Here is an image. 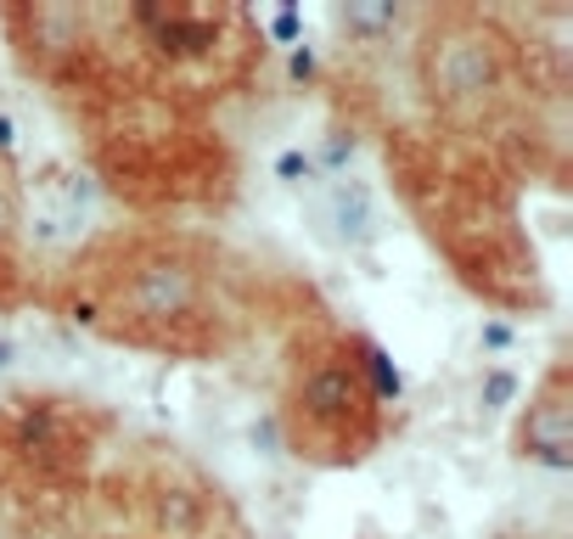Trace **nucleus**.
Returning a JSON list of instances; mask_svg holds the SVG:
<instances>
[{
  "mask_svg": "<svg viewBox=\"0 0 573 539\" xmlns=\"http://www.w3.org/2000/svg\"><path fill=\"white\" fill-rule=\"evenodd\" d=\"M287 444L310 461L344 466L360 461L383 433V399L371 393L354 349H310L292 365L282 399Z\"/></svg>",
  "mask_w": 573,
  "mask_h": 539,
  "instance_id": "f257e3e1",
  "label": "nucleus"
},
{
  "mask_svg": "<svg viewBox=\"0 0 573 539\" xmlns=\"http://www.w3.org/2000/svg\"><path fill=\"white\" fill-rule=\"evenodd\" d=\"M416 74L438 113L478 118L495 108L506 79H512V51H506V34L495 23L472 12H445L422 34Z\"/></svg>",
  "mask_w": 573,
  "mask_h": 539,
  "instance_id": "f03ea898",
  "label": "nucleus"
},
{
  "mask_svg": "<svg viewBox=\"0 0 573 539\" xmlns=\"http://www.w3.org/2000/svg\"><path fill=\"white\" fill-rule=\"evenodd\" d=\"M119 303L147 326L186 321L202 303V270L191 259H180V253H147V259L129 264V276L119 287Z\"/></svg>",
  "mask_w": 573,
  "mask_h": 539,
  "instance_id": "7ed1b4c3",
  "label": "nucleus"
},
{
  "mask_svg": "<svg viewBox=\"0 0 573 539\" xmlns=\"http://www.w3.org/2000/svg\"><path fill=\"white\" fill-rule=\"evenodd\" d=\"M518 455L528 466H546V472H568L573 466V388H568L562 365L523 404V416H518Z\"/></svg>",
  "mask_w": 573,
  "mask_h": 539,
  "instance_id": "20e7f679",
  "label": "nucleus"
},
{
  "mask_svg": "<svg viewBox=\"0 0 573 539\" xmlns=\"http://www.w3.org/2000/svg\"><path fill=\"white\" fill-rule=\"evenodd\" d=\"M315 225L326 242L337 248H371L383 236V209H377V191L365 180H332L315 197Z\"/></svg>",
  "mask_w": 573,
  "mask_h": 539,
  "instance_id": "39448f33",
  "label": "nucleus"
},
{
  "mask_svg": "<svg viewBox=\"0 0 573 539\" xmlns=\"http://www.w3.org/2000/svg\"><path fill=\"white\" fill-rule=\"evenodd\" d=\"M7 438H12V450L28 455V461L34 455H51L62 444V411H57V404H46V399L40 404H23V411L12 416V433Z\"/></svg>",
  "mask_w": 573,
  "mask_h": 539,
  "instance_id": "423d86ee",
  "label": "nucleus"
},
{
  "mask_svg": "<svg viewBox=\"0 0 573 539\" xmlns=\"http://www.w3.org/2000/svg\"><path fill=\"white\" fill-rule=\"evenodd\" d=\"M404 23V7L399 0H349V7H337V28L349 34V40H365L377 46Z\"/></svg>",
  "mask_w": 573,
  "mask_h": 539,
  "instance_id": "0eeeda50",
  "label": "nucleus"
},
{
  "mask_svg": "<svg viewBox=\"0 0 573 539\" xmlns=\"http://www.w3.org/2000/svg\"><path fill=\"white\" fill-rule=\"evenodd\" d=\"M23 225V202H17V180H12V168L0 163V242Z\"/></svg>",
  "mask_w": 573,
  "mask_h": 539,
  "instance_id": "6e6552de",
  "label": "nucleus"
},
{
  "mask_svg": "<svg viewBox=\"0 0 573 539\" xmlns=\"http://www.w3.org/2000/svg\"><path fill=\"white\" fill-rule=\"evenodd\" d=\"M512 393H518V377H512V371H495V377L484 383V404H489V411H500Z\"/></svg>",
  "mask_w": 573,
  "mask_h": 539,
  "instance_id": "1a4fd4ad",
  "label": "nucleus"
},
{
  "mask_svg": "<svg viewBox=\"0 0 573 539\" xmlns=\"http://www.w3.org/2000/svg\"><path fill=\"white\" fill-rule=\"evenodd\" d=\"M276 175H282L287 186H298V175H303V180L315 175V158H303V152H287V158L276 163Z\"/></svg>",
  "mask_w": 573,
  "mask_h": 539,
  "instance_id": "9d476101",
  "label": "nucleus"
},
{
  "mask_svg": "<svg viewBox=\"0 0 573 539\" xmlns=\"http://www.w3.org/2000/svg\"><path fill=\"white\" fill-rule=\"evenodd\" d=\"M12 365H17V343H12V337H0V377H7Z\"/></svg>",
  "mask_w": 573,
  "mask_h": 539,
  "instance_id": "9b49d317",
  "label": "nucleus"
},
{
  "mask_svg": "<svg viewBox=\"0 0 573 539\" xmlns=\"http://www.w3.org/2000/svg\"><path fill=\"white\" fill-rule=\"evenodd\" d=\"M292 74L310 79V74H315V57H310V51H292Z\"/></svg>",
  "mask_w": 573,
  "mask_h": 539,
  "instance_id": "f8f14e48",
  "label": "nucleus"
},
{
  "mask_svg": "<svg viewBox=\"0 0 573 539\" xmlns=\"http://www.w3.org/2000/svg\"><path fill=\"white\" fill-rule=\"evenodd\" d=\"M506 343H512V331H506V326H489L484 331V349H506Z\"/></svg>",
  "mask_w": 573,
  "mask_h": 539,
  "instance_id": "ddd939ff",
  "label": "nucleus"
},
{
  "mask_svg": "<svg viewBox=\"0 0 573 539\" xmlns=\"http://www.w3.org/2000/svg\"><path fill=\"white\" fill-rule=\"evenodd\" d=\"M276 34H282V40H292V34H298V17H292V12H282V17H276Z\"/></svg>",
  "mask_w": 573,
  "mask_h": 539,
  "instance_id": "4468645a",
  "label": "nucleus"
},
{
  "mask_svg": "<svg viewBox=\"0 0 573 539\" xmlns=\"http://www.w3.org/2000/svg\"><path fill=\"white\" fill-rule=\"evenodd\" d=\"M0 539H12V534H0Z\"/></svg>",
  "mask_w": 573,
  "mask_h": 539,
  "instance_id": "2eb2a0df",
  "label": "nucleus"
}]
</instances>
